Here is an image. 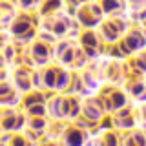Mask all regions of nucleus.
I'll list each match as a JSON object with an SVG mask.
<instances>
[{"mask_svg": "<svg viewBox=\"0 0 146 146\" xmlns=\"http://www.w3.org/2000/svg\"><path fill=\"white\" fill-rule=\"evenodd\" d=\"M38 22L40 18L36 13L31 11H20L17 18L7 27V33L11 35L13 42L18 48H26L38 36Z\"/></svg>", "mask_w": 146, "mask_h": 146, "instance_id": "f257e3e1", "label": "nucleus"}, {"mask_svg": "<svg viewBox=\"0 0 146 146\" xmlns=\"http://www.w3.org/2000/svg\"><path fill=\"white\" fill-rule=\"evenodd\" d=\"M104 117H110V113H108V108H106V102H104L102 95L100 93L86 95L84 100H82V113L77 121L95 131L102 124Z\"/></svg>", "mask_w": 146, "mask_h": 146, "instance_id": "f03ea898", "label": "nucleus"}, {"mask_svg": "<svg viewBox=\"0 0 146 146\" xmlns=\"http://www.w3.org/2000/svg\"><path fill=\"white\" fill-rule=\"evenodd\" d=\"M113 48L117 49L115 57H122V58L143 51L146 48V29L143 27V24L131 22L130 27L126 29V33L122 35V38L119 40V44L113 46Z\"/></svg>", "mask_w": 146, "mask_h": 146, "instance_id": "7ed1b4c3", "label": "nucleus"}, {"mask_svg": "<svg viewBox=\"0 0 146 146\" xmlns=\"http://www.w3.org/2000/svg\"><path fill=\"white\" fill-rule=\"evenodd\" d=\"M130 24H131V20L126 15H121V17H104V20L99 24L97 31H99V35L102 36L104 42L111 48V46L119 44V40L122 38V35L126 33V29L130 27Z\"/></svg>", "mask_w": 146, "mask_h": 146, "instance_id": "20e7f679", "label": "nucleus"}, {"mask_svg": "<svg viewBox=\"0 0 146 146\" xmlns=\"http://www.w3.org/2000/svg\"><path fill=\"white\" fill-rule=\"evenodd\" d=\"M75 20L79 22V26L82 29H97L99 24L104 20V11L100 7V4L97 0L93 2H82L75 7V13H73Z\"/></svg>", "mask_w": 146, "mask_h": 146, "instance_id": "39448f33", "label": "nucleus"}, {"mask_svg": "<svg viewBox=\"0 0 146 146\" xmlns=\"http://www.w3.org/2000/svg\"><path fill=\"white\" fill-rule=\"evenodd\" d=\"M77 42L84 49V53L90 57V60L99 58L102 55H108L110 51V46L102 40V36L99 35L97 29H80L79 36H77Z\"/></svg>", "mask_w": 146, "mask_h": 146, "instance_id": "423d86ee", "label": "nucleus"}, {"mask_svg": "<svg viewBox=\"0 0 146 146\" xmlns=\"http://www.w3.org/2000/svg\"><path fill=\"white\" fill-rule=\"evenodd\" d=\"M130 71L126 66V58L122 57H115V55H106L104 57V80L108 84H117L122 86L124 80L128 79Z\"/></svg>", "mask_w": 146, "mask_h": 146, "instance_id": "0eeeda50", "label": "nucleus"}, {"mask_svg": "<svg viewBox=\"0 0 146 146\" xmlns=\"http://www.w3.org/2000/svg\"><path fill=\"white\" fill-rule=\"evenodd\" d=\"M91 137H93V130L80 124L79 121H68L66 128H64V133L60 137V144H66V146L90 144Z\"/></svg>", "mask_w": 146, "mask_h": 146, "instance_id": "6e6552de", "label": "nucleus"}, {"mask_svg": "<svg viewBox=\"0 0 146 146\" xmlns=\"http://www.w3.org/2000/svg\"><path fill=\"white\" fill-rule=\"evenodd\" d=\"M26 128H27V115L24 113V110L2 106V110H0V130L17 133V131H24Z\"/></svg>", "mask_w": 146, "mask_h": 146, "instance_id": "1a4fd4ad", "label": "nucleus"}, {"mask_svg": "<svg viewBox=\"0 0 146 146\" xmlns=\"http://www.w3.org/2000/svg\"><path fill=\"white\" fill-rule=\"evenodd\" d=\"M100 95H102L104 102H106V108H108V113H113L117 111V110L128 106V104L131 102L130 95H128V91L124 90V86H117V84H104L102 88L99 91Z\"/></svg>", "mask_w": 146, "mask_h": 146, "instance_id": "9d476101", "label": "nucleus"}, {"mask_svg": "<svg viewBox=\"0 0 146 146\" xmlns=\"http://www.w3.org/2000/svg\"><path fill=\"white\" fill-rule=\"evenodd\" d=\"M26 51L29 55V60L33 64V68H42L46 64L53 62V44L46 42L42 38H36L29 46H26Z\"/></svg>", "mask_w": 146, "mask_h": 146, "instance_id": "9b49d317", "label": "nucleus"}, {"mask_svg": "<svg viewBox=\"0 0 146 146\" xmlns=\"http://www.w3.org/2000/svg\"><path fill=\"white\" fill-rule=\"evenodd\" d=\"M110 121H111V126L117 128L121 131H128L137 128V111H135V102H130L128 106L117 110V111L110 113Z\"/></svg>", "mask_w": 146, "mask_h": 146, "instance_id": "f8f14e48", "label": "nucleus"}, {"mask_svg": "<svg viewBox=\"0 0 146 146\" xmlns=\"http://www.w3.org/2000/svg\"><path fill=\"white\" fill-rule=\"evenodd\" d=\"M33 70L27 64H15L11 66V82L20 93H27L35 88L33 84Z\"/></svg>", "mask_w": 146, "mask_h": 146, "instance_id": "ddd939ff", "label": "nucleus"}, {"mask_svg": "<svg viewBox=\"0 0 146 146\" xmlns=\"http://www.w3.org/2000/svg\"><path fill=\"white\" fill-rule=\"evenodd\" d=\"M48 113L51 119L58 121H68L70 117V102H68V91L66 93H58L53 91V95L48 97Z\"/></svg>", "mask_w": 146, "mask_h": 146, "instance_id": "4468645a", "label": "nucleus"}, {"mask_svg": "<svg viewBox=\"0 0 146 146\" xmlns=\"http://www.w3.org/2000/svg\"><path fill=\"white\" fill-rule=\"evenodd\" d=\"M22 97L24 93H20L15 84L11 82V79L0 80V106H7V108H22Z\"/></svg>", "mask_w": 146, "mask_h": 146, "instance_id": "2eb2a0df", "label": "nucleus"}, {"mask_svg": "<svg viewBox=\"0 0 146 146\" xmlns=\"http://www.w3.org/2000/svg\"><path fill=\"white\" fill-rule=\"evenodd\" d=\"M124 90L128 91L131 102L141 104L146 102V77L143 75H128V79L124 80Z\"/></svg>", "mask_w": 146, "mask_h": 146, "instance_id": "dca6fc26", "label": "nucleus"}, {"mask_svg": "<svg viewBox=\"0 0 146 146\" xmlns=\"http://www.w3.org/2000/svg\"><path fill=\"white\" fill-rule=\"evenodd\" d=\"M18 13H20V9L15 4V0H0V26H2V29H7L11 26V22L17 18Z\"/></svg>", "mask_w": 146, "mask_h": 146, "instance_id": "f3484780", "label": "nucleus"}, {"mask_svg": "<svg viewBox=\"0 0 146 146\" xmlns=\"http://www.w3.org/2000/svg\"><path fill=\"white\" fill-rule=\"evenodd\" d=\"M126 66L130 75H143L146 77V48L143 51L126 57Z\"/></svg>", "mask_w": 146, "mask_h": 146, "instance_id": "a211bd4d", "label": "nucleus"}, {"mask_svg": "<svg viewBox=\"0 0 146 146\" xmlns=\"http://www.w3.org/2000/svg\"><path fill=\"white\" fill-rule=\"evenodd\" d=\"M102 7L106 17H121L126 15L128 9V0H97Z\"/></svg>", "mask_w": 146, "mask_h": 146, "instance_id": "6ab92c4d", "label": "nucleus"}, {"mask_svg": "<svg viewBox=\"0 0 146 146\" xmlns=\"http://www.w3.org/2000/svg\"><path fill=\"white\" fill-rule=\"evenodd\" d=\"M64 9H68V0H42V4L36 9V15L38 18L55 15V13H60Z\"/></svg>", "mask_w": 146, "mask_h": 146, "instance_id": "aec40b11", "label": "nucleus"}, {"mask_svg": "<svg viewBox=\"0 0 146 146\" xmlns=\"http://www.w3.org/2000/svg\"><path fill=\"white\" fill-rule=\"evenodd\" d=\"M82 51V48L79 46V42H73L70 48L64 51L60 57L57 58V60H53V62H58V64H62V66H66V68H71V70H75L77 68V60H79V55Z\"/></svg>", "mask_w": 146, "mask_h": 146, "instance_id": "412c9836", "label": "nucleus"}, {"mask_svg": "<svg viewBox=\"0 0 146 146\" xmlns=\"http://www.w3.org/2000/svg\"><path fill=\"white\" fill-rule=\"evenodd\" d=\"M66 122L68 121H58V119H51L49 121L48 128H46V133H44V139L42 143H60V137L64 133V128H66Z\"/></svg>", "mask_w": 146, "mask_h": 146, "instance_id": "4be33fe9", "label": "nucleus"}, {"mask_svg": "<svg viewBox=\"0 0 146 146\" xmlns=\"http://www.w3.org/2000/svg\"><path fill=\"white\" fill-rule=\"evenodd\" d=\"M71 80H73V70H71V68L62 66V64H58V75H57V86H55V91H58V93H66V91H70Z\"/></svg>", "mask_w": 146, "mask_h": 146, "instance_id": "5701e85b", "label": "nucleus"}, {"mask_svg": "<svg viewBox=\"0 0 146 146\" xmlns=\"http://www.w3.org/2000/svg\"><path fill=\"white\" fill-rule=\"evenodd\" d=\"M122 146H146V133L143 128L122 131Z\"/></svg>", "mask_w": 146, "mask_h": 146, "instance_id": "b1692460", "label": "nucleus"}, {"mask_svg": "<svg viewBox=\"0 0 146 146\" xmlns=\"http://www.w3.org/2000/svg\"><path fill=\"white\" fill-rule=\"evenodd\" d=\"M48 91L46 90H40V88H33L31 91L24 93L22 97V108H27V106H33V104H38V102H48Z\"/></svg>", "mask_w": 146, "mask_h": 146, "instance_id": "393cba45", "label": "nucleus"}, {"mask_svg": "<svg viewBox=\"0 0 146 146\" xmlns=\"http://www.w3.org/2000/svg\"><path fill=\"white\" fill-rule=\"evenodd\" d=\"M49 121H51V117L49 115H33V117H27V128H31V130L38 131L40 135L46 133V128H48Z\"/></svg>", "mask_w": 146, "mask_h": 146, "instance_id": "a878e982", "label": "nucleus"}, {"mask_svg": "<svg viewBox=\"0 0 146 146\" xmlns=\"http://www.w3.org/2000/svg\"><path fill=\"white\" fill-rule=\"evenodd\" d=\"M24 113L27 117H33V115H49L48 113V102H38V104H33V106H27V108H22Z\"/></svg>", "mask_w": 146, "mask_h": 146, "instance_id": "bb28decb", "label": "nucleus"}, {"mask_svg": "<svg viewBox=\"0 0 146 146\" xmlns=\"http://www.w3.org/2000/svg\"><path fill=\"white\" fill-rule=\"evenodd\" d=\"M15 4L18 6L20 11H31V13H36L38 6L42 4V0H15Z\"/></svg>", "mask_w": 146, "mask_h": 146, "instance_id": "cd10ccee", "label": "nucleus"}, {"mask_svg": "<svg viewBox=\"0 0 146 146\" xmlns=\"http://www.w3.org/2000/svg\"><path fill=\"white\" fill-rule=\"evenodd\" d=\"M31 141L27 139V135L24 131H17V133H11V141H9V146H29Z\"/></svg>", "mask_w": 146, "mask_h": 146, "instance_id": "c85d7f7f", "label": "nucleus"}, {"mask_svg": "<svg viewBox=\"0 0 146 146\" xmlns=\"http://www.w3.org/2000/svg\"><path fill=\"white\" fill-rule=\"evenodd\" d=\"M143 27H144V29H146V20H144V22H143Z\"/></svg>", "mask_w": 146, "mask_h": 146, "instance_id": "c756f323", "label": "nucleus"}, {"mask_svg": "<svg viewBox=\"0 0 146 146\" xmlns=\"http://www.w3.org/2000/svg\"><path fill=\"white\" fill-rule=\"evenodd\" d=\"M82 2H93V0H82Z\"/></svg>", "mask_w": 146, "mask_h": 146, "instance_id": "7c9ffc66", "label": "nucleus"}]
</instances>
